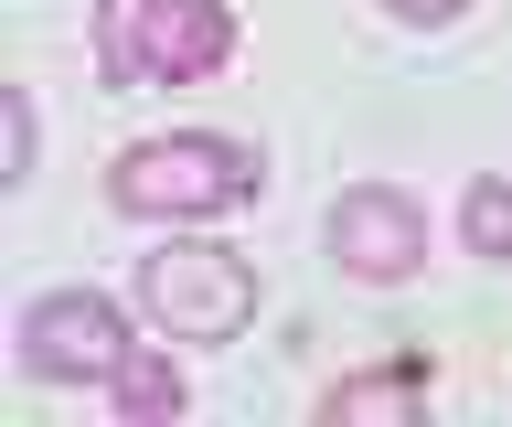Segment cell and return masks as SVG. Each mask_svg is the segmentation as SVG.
<instances>
[{
	"instance_id": "cell-7",
	"label": "cell",
	"mask_w": 512,
	"mask_h": 427,
	"mask_svg": "<svg viewBox=\"0 0 512 427\" xmlns=\"http://www.w3.org/2000/svg\"><path fill=\"white\" fill-rule=\"evenodd\" d=\"M406 406H427V363H384V374H352V385L320 395V417L352 427V417H406Z\"/></svg>"
},
{
	"instance_id": "cell-8",
	"label": "cell",
	"mask_w": 512,
	"mask_h": 427,
	"mask_svg": "<svg viewBox=\"0 0 512 427\" xmlns=\"http://www.w3.org/2000/svg\"><path fill=\"white\" fill-rule=\"evenodd\" d=\"M459 235H470V257L512 267V182H470L459 193Z\"/></svg>"
},
{
	"instance_id": "cell-3",
	"label": "cell",
	"mask_w": 512,
	"mask_h": 427,
	"mask_svg": "<svg viewBox=\"0 0 512 427\" xmlns=\"http://www.w3.org/2000/svg\"><path fill=\"white\" fill-rule=\"evenodd\" d=\"M139 310H150L171 342H235L256 321V267L235 246H150L139 257Z\"/></svg>"
},
{
	"instance_id": "cell-4",
	"label": "cell",
	"mask_w": 512,
	"mask_h": 427,
	"mask_svg": "<svg viewBox=\"0 0 512 427\" xmlns=\"http://www.w3.org/2000/svg\"><path fill=\"white\" fill-rule=\"evenodd\" d=\"M22 363L43 374V385H107L128 363V321H118V299H96V289H54V299H32L22 310Z\"/></svg>"
},
{
	"instance_id": "cell-9",
	"label": "cell",
	"mask_w": 512,
	"mask_h": 427,
	"mask_svg": "<svg viewBox=\"0 0 512 427\" xmlns=\"http://www.w3.org/2000/svg\"><path fill=\"white\" fill-rule=\"evenodd\" d=\"M0 118H11V171H0V182H32V97L22 86L0 97Z\"/></svg>"
},
{
	"instance_id": "cell-2",
	"label": "cell",
	"mask_w": 512,
	"mask_h": 427,
	"mask_svg": "<svg viewBox=\"0 0 512 427\" xmlns=\"http://www.w3.org/2000/svg\"><path fill=\"white\" fill-rule=\"evenodd\" d=\"M235 54L224 0H96V65L118 86H203Z\"/></svg>"
},
{
	"instance_id": "cell-5",
	"label": "cell",
	"mask_w": 512,
	"mask_h": 427,
	"mask_svg": "<svg viewBox=\"0 0 512 427\" xmlns=\"http://www.w3.org/2000/svg\"><path fill=\"white\" fill-rule=\"evenodd\" d=\"M331 257H342V278H363V289H395V278H416L427 267V214H416L395 182H352L342 203H331Z\"/></svg>"
},
{
	"instance_id": "cell-1",
	"label": "cell",
	"mask_w": 512,
	"mask_h": 427,
	"mask_svg": "<svg viewBox=\"0 0 512 427\" xmlns=\"http://www.w3.org/2000/svg\"><path fill=\"white\" fill-rule=\"evenodd\" d=\"M256 150L246 139H214V129H171V139H139V150H118V171H107V193H118V214H139V225H192V214H235V203H256Z\"/></svg>"
},
{
	"instance_id": "cell-6",
	"label": "cell",
	"mask_w": 512,
	"mask_h": 427,
	"mask_svg": "<svg viewBox=\"0 0 512 427\" xmlns=\"http://www.w3.org/2000/svg\"><path fill=\"white\" fill-rule=\"evenodd\" d=\"M107 406H118L128 427H160V417H182V406H192V385H182V363H171V353L128 342V363L107 374Z\"/></svg>"
},
{
	"instance_id": "cell-10",
	"label": "cell",
	"mask_w": 512,
	"mask_h": 427,
	"mask_svg": "<svg viewBox=\"0 0 512 427\" xmlns=\"http://www.w3.org/2000/svg\"><path fill=\"white\" fill-rule=\"evenodd\" d=\"M384 11H395V22H416V33H438V22H459L470 0H384Z\"/></svg>"
}]
</instances>
